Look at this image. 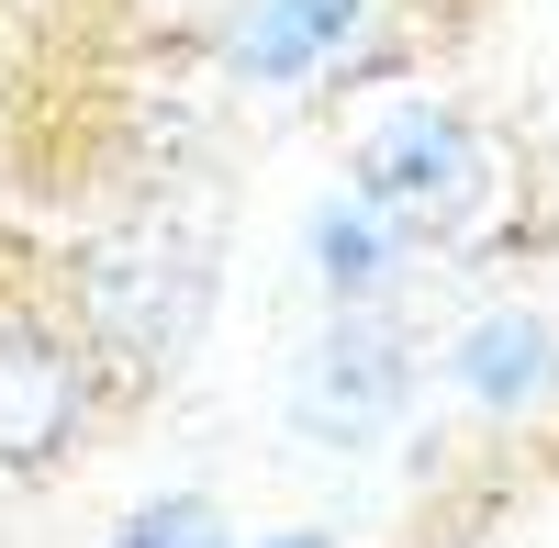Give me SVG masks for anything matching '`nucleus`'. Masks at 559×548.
I'll return each instance as SVG.
<instances>
[{"instance_id": "3", "label": "nucleus", "mask_w": 559, "mask_h": 548, "mask_svg": "<svg viewBox=\"0 0 559 548\" xmlns=\"http://www.w3.org/2000/svg\"><path fill=\"white\" fill-rule=\"evenodd\" d=\"M90 392H102V358L79 347L68 313L0 302V481L68 470L90 437Z\"/></svg>"}, {"instance_id": "2", "label": "nucleus", "mask_w": 559, "mask_h": 548, "mask_svg": "<svg viewBox=\"0 0 559 548\" xmlns=\"http://www.w3.org/2000/svg\"><path fill=\"white\" fill-rule=\"evenodd\" d=\"M347 191L369 213H392L414 247H448V236H471V213L492 202V146H481V123L459 102H392L358 134Z\"/></svg>"}, {"instance_id": "4", "label": "nucleus", "mask_w": 559, "mask_h": 548, "mask_svg": "<svg viewBox=\"0 0 559 548\" xmlns=\"http://www.w3.org/2000/svg\"><path fill=\"white\" fill-rule=\"evenodd\" d=\"M414 403V347L392 302H324V336L292 358V437L313 448H381Z\"/></svg>"}, {"instance_id": "7", "label": "nucleus", "mask_w": 559, "mask_h": 548, "mask_svg": "<svg viewBox=\"0 0 559 548\" xmlns=\"http://www.w3.org/2000/svg\"><path fill=\"white\" fill-rule=\"evenodd\" d=\"M302 269H313L324 302H392L403 269H414V236L392 213H369L358 191H336V202L302 213Z\"/></svg>"}, {"instance_id": "5", "label": "nucleus", "mask_w": 559, "mask_h": 548, "mask_svg": "<svg viewBox=\"0 0 559 548\" xmlns=\"http://www.w3.org/2000/svg\"><path fill=\"white\" fill-rule=\"evenodd\" d=\"M448 392L471 403V415H492V426L548 415V403H559V325L526 313V302L471 313V325L448 336Z\"/></svg>"}, {"instance_id": "1", "label": "nucleus", "mask_w": 559, "mask_h": 548, "mask_svg": "<svg viewBox=\"0 0 559 548\" xmlns=\"http://www.w3.org/2000/svg\"><path fill=\"white\" fill-rule=\"evenodd\" d=\"M202 313H213V258L191 224H123V236H102L79 258V347L134 381L179 370Z\"/></svg>"}, {"instance_id": "9", "label": "nucleus", "mask_w": 559, "mask_h": 548, "mask_svg": "<svg viewBox=\"0 0 559 548\" xmlns=\"http://www.w3.org/2000/svg\"><path fill=\"white\" fill-rule=\"evenodd\" d=\"M258 548H347V537H324V526H280V537H258Z\"/></svg>"}, {"instance_id": "6", "label": "nucleus", "mask_w": 559, "mask_h": 548, "mask_svg": "<svg viewBox=\"0 0 559 548\" xmlns=\"http://www.w3.org/2000/svg\"><path fill=\"white\" fill-rule=\"evenodd\" d=\"M369 12H381V0H236V23H224V79L313 90L336 57H358Z\"/></svg>"}, {"instance_id": "8", "label": "nucleus", "mask_w": 559, "mask_h": 548, "mask_svg": "<svg viewBox=\"0 0 559 548\" xmlns=\"http://www.w3.org/2000/svg\"><path fill=\"white\" fill-rule=\"evenodd\" d=\"M102 548H236V526H224L213 492H168V504H134Z\"/></svg>"}]
</instances>
